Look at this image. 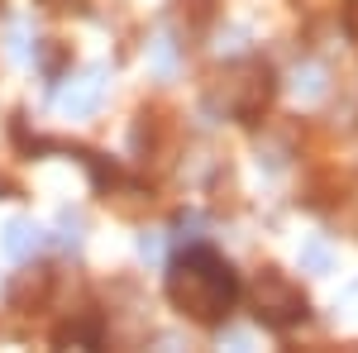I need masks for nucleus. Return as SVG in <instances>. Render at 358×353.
<instances>
[{"mask_svg": "<svg viewBox=\"0 0 358 353\" xmlns=\"http://www.w3.org/2000/svg\"><path fill=\"white\" fill-rule=\"evenodd\" d=\"M248 301H253V315H258L263 325H273V329H292V325H301L306 315H310L306 291L282 268H263L258 272L253 287H248Z\"/></svg>", "mask_w": 358, "mask_h": 353, "instance_id": "obj_2", "label": "nucleus"}, {"mask_svg": "<svg viewBox=\"0 0 358 353\" xmlns=\"http://www.w3.org/2000/svg\"><path fill=\"white\" fill-rule=\"evenodd\" d=\"M167 296L172 305L196 320V325H220L224 315H229V305L239 296V282H234V268L224 263L220 253H210V248H192V253H182L172 272H167Z\"/></svg>", "mask_w": 358, "mask_h": 353, "instance_id": "obj_1", "label": "nucleus"}, {"mask_svg": "<svg viewBox=\"0 0 358 353\" xmlns=\"http://www.w3.org/2000/svg\"><path fill=\"white\" fill-rule=\"evenodd\" d=\"M296 96H306V101H320L325 96V67H296Z\"/></svg>", "mask_w": 358, "mask_h": 353, "instance_id": "obj_5", "label": "nucleus"}, {"mask_svg": "<svg viewBox=\"0 0 358 353\" xmlns=\"http://www.w3.org/2000/svg\"><path fill=\"white\" fill-rule=\"evenodd\" d=\"M34 244H38V229H29V224H15L10 229V253H29Z\"/></svg>", "mask_w": 358, "mask_h": 353, "instance_id": "obj_6", "label": "nucleus"}, {"mask_svg": "<svg viewBox=\"0 0 358 353\" xmlns=\"http://www.w3.org/2000/svg\"><path fill=\"white\" fill-rule=\"evenodd\" d=\"M301 268L306 272H330L334 268V244L330 239H306L301 244Z\"/></svg>", "mask_w": 358, "mask_h": 353, "instance_id": "obj_4", "label": "nucleus"}, {"mask_svg": "<svg viewBox=\"0 0 358 353\" xmlns=\"http://www.w3.org/2000/svg\"><path fill=\"white\" fill-rule=\"evenodd\" d=\"M344 305H354V310H358V277L349 282V287H344Z\"/></svg>", "mask_w": 358, "mask_h": 353, "instance_id": "obj_8", "label": "nucleus"}, {"mask_svg": "<svg viewBox=\"0 0 358 353\" xmlns=\"http://www.w3.org/2000/svg\"><path fill=\"white\" fill-rule=\"evenodd\" d=\"M344 29H349V38L358 43V0H349V10H344Z\"/></svg>", "mask_w": 358, "mask_h": 353, "instance_id": "obj_7", "label": "nucleus"}, {"mask_svg": "<svg viewBox=\"0 0 358 353\" xmlns=\"http://www.w3.org/2000/svg\"><path fill=\"white\" fill-rule=\"evenodd\" d=\"M229 115H239V120H253V115H263L268 101H273V67H263V62H239V67H229L220 77V96H215Z\"/></svg>", "mask_w": 358, "mask_h": 353, "instance_id": "obj_3", "label": "nucleus"}]
</instances>
